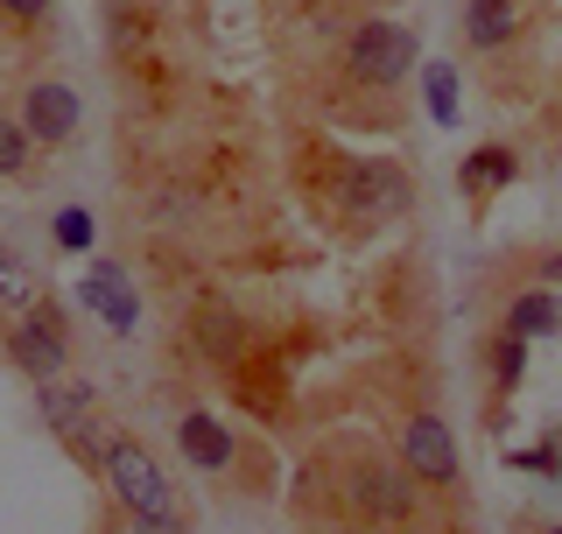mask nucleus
<instances>
[{"label": "nucleus", "mask_w": 562, "mask_h": 534, "mask_svg": "<svg viewBox=\"0 0 562 534\" xmlns=\"http://www.w3.org/2000/svg\"><path fill=\"white\" fill-rule=\"evenodd\" d=\"M514 176H520V155L506 148V141H485V148H471L464 163H457V190H464L471 204H485V198H499Z\"/></svg>", "instance_id": "obj_9"}, {"label": "nucleus", "mask_w": 562, "mask_h": 534, "mask_svg": "<svg viewBox=\"0 0 562 534\" xmlns=\"http://www.w3.org/2000/svg\"><path fill=\"white\" fill-rule=\"evenodd\" d=\"M57 240L70 246V254H85V246H92V211H78V204L57 211Z\"/></svg>", "instance_id": "obj_19"}, {"label": "nucleus", "mask_w": 562, "mask_h": 534, "mask_svg": "<svg viewBox=\"0 0 562 534\" xmlns=\"http://www.w3.org/2000/svg\"><path fill=\"white\" fill-rule=\"evenodd\" d=\"M506 465H520V471H535V478H562V450H555V443H535V450H514Z\"/></svg>", "instance_id": "obj_18"}, {"label": "nucleus", "mask_w": 562, "mask_h": 534, "mask_svg": "<svg viewBox=\"0 0 562 534\" xmlns=\"http://www.w3.org/2000/svg\"><path fill=\"white\" fill-rule=\"evenodd\" d=\"M99 471H105V486H113V500L127 507V513L176 507V492H169V478H162V457H155L140 436H127V430H113V436H105Z\"/></svg>", "instance_id": "obj_2"}, {"label": "nucleus", "mask_w": 562, "mask_h": 534, "mask_svg": "<svg viewBox=\"0 0 562 534\" xmlns=\"http://www.w3.org/2000/svg\"><path fill=\"white\" fill-rule=\"evenodd\" d=\"M29 302H43V281H35V267L14 254V246H0V310L22 316Z\"/></svg>", "instance_id": "obj_13"}, {"label": "nucleus", "mask_w": 562, "mask_h": 534, "mask_svg": "<svg viewBox=\"0 0 562 534\" xmlns=\"http://www.w3.org/2000/svg\"><path fill=\"white\" fill-rule=\"evenodd\" d=\"M35 148H43V141H35V134L22 127V113H14V120H0V183H22L29 163H35Z\"/></svg>", "instance_id": "obj_14"}, {"label": "nucleus", "mask_w": 562, "mask_h": 534, "mask_svg": "<svg viewBox=\"0 0 562 534\" xmlns=\"http://www.w3.org/2000/svg\"><path fill=\"white\" fill-rule=\"evenodd\" d=\"M464 35H471V49H506L520 35V8H514V0H471V8H464Z\"/></svg>", "instance_id": "obj_12"}, {"label": "nucleus", "mask_w": 562, "mask_h": 534, "mask_svg": "<svg viewBox=\"0 0 562 534\" xmlns=\"http://www.w3.org/2000/svg\"><path fill=\"white\" fill-rule=\"evenodd\" d=\"M345 211L351 219H386V211H408V176L394 163H366L345 176Z\"/></svg>", "instance_id": "obj_7"}, {"label": "nucleus", "mask_w": 562, "mask_h": 534, "mask_svg": "<svg viewBox=\"0 0 562 534\" xmlns=\"http://www.w3.org/2000/svg\"><path fill=\"white\" fill-rule=\"evenodd\" d=\"M422 85H429V113L450 127L457 120V70L450 64H422Z\"/></svg>", "instance_id": "obj_17"}, {"label": "nucleus", "mask_w": 562, "mask_h": 534, "mask_svg": "<svg viewBox=\"0 0 562 534\" xmlns=\"http://www.w3.org/2000/svg\"><path fill=\"white\" fill-rule=\"evenodd\" d=\"M527 345H535V337H520V331H499V337H492V352H485L492 387H506V394L520 387V372H527Z\"/></svg>", "instance_id": "obj_15"}, {"label": "nucleus", "mask_w": 562, "mask_h": 534, "mask_svg": "<svg viewBox=\"0 0 562 534\" xmlns=\"http://www.w3.org/2000/svg\"><path fill=\"white\" fill-rule=\"evenodd\" d=\"M198 345H204V359H233V352H239V316H233V310H218V302H204V316H198Z\"/></svg>", "instance_id": "obj_16"}, {"label": "nucleus", "mask_w": 562, "mask_h": 534, "mask_svg": "<svg viewBox=\"0 0 562 534\" xmlns=\"http://www.w3.org/2000/svg\"><path fill=\"white\" fill-rule=\"evenodd\" d=\"M0 8H8L14 22H43V14H49V0H0Z\"/></svg>", "instance_id": "obj_22"}, {"label": "nucleus", "mask_w": 562, "mask_h": 534, "mask_svg": "<svg viewBox=\"0 0 562 534\" xmlns=\"http://www.w3.org/2000/svg\"><path fill=\"white\" fill-rule=\"evenodd\" d=\"M401 465H408L415 486H457L464 457H457L450 422L443 415H408V430H401Z\"/></svg>", "instance_id": "obj_4"}, {"label": "nucleus", "mask_w": 562, "mask_h": 534, "mask_svg": "<svg viewBox=\"0 0 562 534\" xmlns=\"http://www.w3.org/2000/svg\"><path fill=\"white\" fill-rule=\"evenodd\" d=\"M127 521H134V534H190V527H183V513H176V507H155V513H127Z\"/></svg>", "instance_id": "obj_20"}, {"label": "nucleus", "mask_w": 562, "mask_h": 534, "mask_svg": "<svg viewBox=\"0 0 562 534\" xmlns=\"http://www.w3.org/2000/svg\"><path fill=\"white\" fill-rule=\"evenodd\" d=\"M113 534H134V521H127V527H113Z\"/></svg>", "instance_id": "obj_23"}, {"label": "nucleus", "mask_w": 562, "mask_h": 534, "mask_svg": "<svg viewBox=\"0 0 562 534\" xmlns=\"http://www.w3.org/2000/svg\"><path fill=\"white\" fill-rule=\"evenodd\" d=\"M506 331L520 337H562V289H520L514 302H506Z\"/></svg>", "instance_id": "obj_11"}, {"label": "nucleus", "mask_w": 562, "mask_h": 534, "mask_svg": "<svg viewBox=\"0 0 562 534\" xmlns=\"http://www.w3.org/2000/svg\"><path fill=\"white\" fill-rule=\"evenodd\" d=\"M0 345H8V359L22 366L35 387H43V380H57V372L70 366V316L43 296V302H29V310L14 316Z\"/></svg>", "instance_id": "obj_3"}, {"label": "nucleus", "mask_w": 562, "mask_h": 534, "mask_svg": "<svg viewBox=\"0 0 562 534\" xmlns=\"http://www.w3.org/2000/svg\"><path fill=\"white\" fill-rule=\"evenodd\" d=\"M351 507L366 513V521H408L415 513V478H408V465H359L351 471Z\"/></svg>", "instance_id": "obj_5"}, {"label": "nucleus", "mask_w": 562, "mask_h": 534, "mask_svg": "<svg viewBox=\"0 0 562 534\" xmlns=\"http://www.w3.org/2000/svg\"><path fill=\"white\" fill-rule=\"evenodd\" d=\"M22 127L43 141V148H57V141H70V134L85 127V99L70 92V85L43 78V85H29V92H22Z\"/></svg>", "instance_id": "obj_6"}, {"label": "nucleus", "mask_w": 562, "mask_h": 534, "mask_svg": "<svg viewBox=\"0 0 562 534\" xmlns=\"http://www.w3.org/2000/svg\"><path fill=\"white\" fill-rule=\"evenodd\" d=\"M176 450H183L198 471H225V465H233V430H225L211 408H183V422H176Z\"/></svg>", "instance_id": "obj_8"}, {"label": "nucleus", "mask_w": 562, "mask_h": 534, "mask_svg": "<svg viewBox=\"0 0 562 534\" xmlns=\"http://www.w3.org/2000/svg\"><path fill=\"white\" fill-rule=\"evenodd\" d=\"M549 534H562V521H555V527H549Z\"/></svg>", "instance_id": "obj_24"}, {"label": "nucleus", "mask_w": 562, "mask_h": 534, "mask_svg": "<svg viewBox=\"0 0 562 534\" xmlns=\"http://www.w3.org/2000/svg\"><path fill=\"white\" fill-rule=\"evenodd\" d=\"M535 281H549V289H562V246H549V254H535Z\"/></svg>", "instance_id": "obj_21"}, {"label": "nucleus", "mask_w": 562, "mask_h": 534, "mask_svg": "<svg viewBox=\"0 0 562 534\" xmlns=\"http://www.w3.org/2000/svg\"><path fill=\"white\" fill-rule=\"evenodd\" d=\"M92 310L105 316L113 331H134V316H140V302H134V289H127V275H120L113 260H92V275H85V289H78Z\"/></svg>", "instance_id": "obj_10"}, {"label": "nucleus", "mask_w": 562, "mask_h": 534, "mask_svg": "<svg viewBox=\"0 0 562 534\" xmlns=\"http://www.w3.org/2000/svg\"><path fill=\"white\" fill-rule=\"evenodd\" d=\"M422 64V43L408 22H359L345 43V70L351 85H366V92H394L401 78Z\"/></svg>", "instance_id": "obj_1"}]
</instances>
